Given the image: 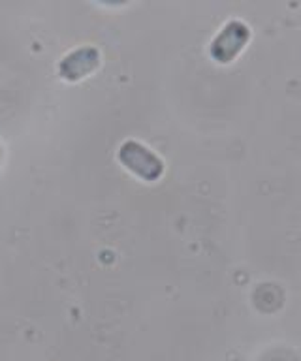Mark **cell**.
<instances>
[{
	"label": "cell",
	"mask_w": 301,
	"mask_h": 361,
	"mask_svg": "<svg viewBox=\"0 0 301 361\" xmlns=\"http://www.w3.org/2000/svg\"><path fill=\"white\" fill-rule=\"evenodd\" d=\"M247 27L243 23L232 21L222 28L221 34L216 36L213 45H211V55L215 56L219 62H228L232 56L239 53L247 39Z\"/></svg>",
	"instance_id": "cell-3"
},
{
	"label": "cell",
	"mask_w": 301,
	"mask_h": 361,
	"mask_svg": "<svg viewBox=\"0 0 301 361\" xmlns=\"http://www.w3.org/2000/svg\"><path fill=\"white\" fill-rule=\"evenodd\" d=\"M100 64V51L92 45H81L70 51L59 62V73L68 81H78L85 78Z\"/></svg>",
	"instance_id": "cell-2"
},
{
	"label": "cell",
	"mask_w": 301,
	"mask_h": 361,
	"mask_svg": "<svg viewBox=\"0 0 301 361\" xmlns=\"http://www.w3.org/2000/svg\"><path fill=\"white\" fill-rule=\"evenodd\" d=\"M119 160L145 180L159 179L164 171L162 158L156 157L149 147L136 140L123 141V145L119 147Z\"/></svg>",
	"instance_id": "cell-1"
}]
</instances>
